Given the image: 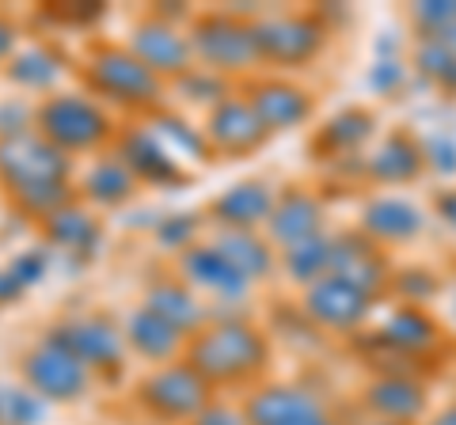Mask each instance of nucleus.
Masks as SVG:
<instances>
[{
	"label": "nucleus",
	"instance_id": "nucleus-1",
	"mask_svg": "<svg viewBox=\"0 0 456 425\" xmlns=\"http://www.w3.org/2000/svg\"><path fill=\"white\" fill-rule=\"evenodd\" d=\"M0 182L23 209L50 217L69 202V160L61 148L35 133L4 137L0 140Z\"/></svg>",
	"mask_w": 456,
	"mask_h": 425
},
{
	"label": "nucleus",
	"instance_id": "nucleus-2",
	"mask_svg": "<svg viewBox=\"0 0 456 425\" xmlns=\"http://www.w3.org/2000/svg\"><path fill=\"white\" fill-rule=\"evenodd\" d=\"M187 365L206 384H236L266 365V338L244 319L213 323L191 342Z\"/></svg>",
	"mask_w": 456,
	"mask_h": 425
},
{
	"label": "nucleus",
	"instance_id": "nucleus-3",
	"mask_svg": "<svg viewBox=\"0 0 456 425\" xmlns=\"http://www.w3.org/2000/svg\"><path fill=\"white\" fill-rule=\"evenodd\" d=\"M38 133L53 148H95L110 133V118L84 95H53L38 107Z\"/></svg>",
	"mask_w": 456,
	"mask_h": 425
},
{
	"label": "nucleus",
	"instance_id": "nucleus-4",
	"mask_svg": "<svg viewBox=\"0 0 456 425\" xmlns=\"http://www.w3.org/2000/svg\"><path fill=\"white\" fill-rule=\"evenodd\" d=\"M191 50L206 61L209 73H240L259 61V42L255 27L240 23L232 16H206L198 20L191 35Z\"/></svg>",
	"mask_w": 456,
	"mask_h": 425
},
{
	"label": "nucleus",
	"instance_id": "nucleus-5",
	"mask_svg": "<svg viewBox=\"0 0 456 425\" xmlns=\"http://www.w3.org/2000/svg\"><path fill=\"white\" fill-rule=\"evenodd\" d=\"M23 376L38 399H53V403H73L77 395L88 388V365L77 361L65 346H57L53 338L38 342L31 353L23 357Z\"/></svg>",
	"mask_w": 456,
	"mask_h": 425
},
{
	"label": "nucleus",
	"instance_id": "nucleus-6",
	"mask_svg": "<svg viewBox=\"0 0 456 425\" xmlns=\"http://www.w3.org/2000/svg\"><path fill=\"white\" fill-rule=\"evenodd\" d=\"M92 84L126 107H149L160 99V76H152L130 50H99L92 58Z\"/></svg>",
	"mask_w": 456,
	"mask_h": 425
},
{
	"label": "nucleus",
	"instance_id": "nucleus-7",
	"mask_svg": "<svg viewBox=\"0 0 456 425\" xmlns=\"http://www.w3.org/2000/svg\"><path fill=\"white\" fill-rule=\"evenodd\" d=\"M141 399L160 418H194L206 410L209 384L191 365H167V368H156L141 384Z\"/></svg>",
	"mask_w": 456,
	"mask_h": 425
},
{
	"label": "nucleus",
	"instance_id": "nucleus-8",
	"mask_svg": "<svg viewBox=\"0 0 456 425\" xmlns=\"http://www.w3.org/2000/svg\"><path fill=\"white\" fill-rule=\"evenodd\" d=\"M255 42H259V58L278 65H305L323 46V27L312 16H274L255 23Z\"/></svg>",
	"mask_w": 456,
	"mask_h": 425
},
{
	"label": "nucleus",
	"instance_id": "nucleus-9",
	"mask_svg": "<svg viewBox=\"0 0 456 425\" xmlns=\"http://www.w3.org/2000/svg\"><path fill=\"white\" fill-rule=\"evenodd\" d=\"M130 53L149 68L152 76H187L194 68V50L191 38L179 35L171 23L164 20H145L134 27L130 38Z\"/></svg>",
	"mask_w": 456,
	"mask_h": 425
},
{
	"label": "nucleus",
	"instance_id": "nucleus-10",
	"mask_svg": "<svg viewBox=\"0 0 456 425\" xmlns=\"http://www.w3.org/2000/svg\"><path fill=\"white\" fill-rule=\"evenodd\" d=\"M50 338L88 368H118L122 365V349H126L122 334L114 331L107 319H69Z\"/></svg>",
	"mask_w": 456,
	"mask_h": 425
},
{
	"label": "nucleus",
	"instance_id": "nucleus-11",
	"mask_svg": "<svg viewBox=\"0 0 456 425\" xmlns=\"http://www.w3.org/2000/svg\"><path fill=\"white\" fill-rule=\"evenodd\" d=\"M305 308H308L312 319L323 323V327L354 331L369 316V296L358 293L354 285H346V281H338V277L327 274V277H320V281H312V285H308Z\"/></svg>",
	"mask_w": 456,
	"mask_h": 425
},
{
	"label": "nucleus",
	"instance_id": "nucleus-12",
	"mask_svg": "<svg viewBox=\"0 0 456 425\" xmlns=\"http://www.w3.org/2000/svg\"><path fill=\"white\" fill-rule=\"evenodd\" d=\"M206 133H209V145L213 148L232 152V156H244L251 148H259L263 137H266L263 122L255 118L251 103H244V99H224V103L213 107Z\"/></svg>",
	"mask_w": 456,
	"mask_h": 425
},
{
	"label": "nucleus",
	"instance_id": "nucleus-13",
	"mask_svg": "<svg viewBox=\"0 0 456 425\" xmlns=\"http://www.w3.org/2000/svg\"><path fill=\"white\" fill-rule=\"evenodd\" d=\"M183 274L191 277V285L209 289L217 296H232V301L248 293V277L240 274L213 244H191L183 251Z\"/></svg>",
	"mask_w": 456,
	"mask_h": 425
},
{
	"label": "nucleus",
	"instance_id": "nucleus-14",
	"mask_svg": "<svg viewBox=\"0 0 456 425\" xmlns=\"http://www.w3.org/2000/svg\"><path fill=\"white\" fill-rule=\"evenodd\" d=\"M251 110H255V118L263 122L266 133H278V130H293V125H301L312 115V99L301 88H293V84L270 80V84L255 88Z\"/></svg>",
	"mask_w": 456,
	"mask_h": 425
},
{
	"label": "nucleus",
	"instance_id": "nucleus-15",
	"mask_svg": "<svg viewBox=\"0 0 456 425\" xmlns=\"http://www.w3.org/2000/svg\"><path fill=\"white\" fill-rule=\"evenodd\" d=\"M331 277L346 281V285H354L365 296H373L388 281V266H384L380 251L373 244H365V239H338L331 254Z\"/></svg>",
	"mask_w": 456,
	"mask_h": 425
},
{
	"label": "nucleus",
	"instance_id": "nucleus-16",
	"mask_svg": "<svg viewBox=\"0 0 456 425\" xmlns=\"http://www.w3.org/2000/svg\"><path fill=\"white\" fill-rule=\"evenodd\" d=\"M278 197L266 182H236L232 190H224L217 202H213V217H217L224 229H240V232H255V224L270 221Z\"/></svg>",
	"mask_w": 456,
	"mask_h": 425
},
{
	"label": "nucleus",
	"instance_id": "nucleus-17",
	"mask_svg": "<svg viewBox=\"0 0 456 425\" xmlns=\"http://www.w3.org/2000/svg\"><path fill=\"white\" fill-rule=\"evenodd\" d=\"M266 224H270V239L289 251V247L305 244V239H312V236L320 232L323 209H320V202L312 194L293 190V194H285L281 202L274 205V212H270Z\"/></svg>",
	"mask_w": 456,
	"mask_h": 425
},
{
	"label": "nucleus",
	"instance_id": "nucleus-18",
	"mask_svg": "<svg viewBox=\"0 0 456 425\" xmlns=\"http://www.w3.org/2000/svg\"><path fill=\"white\" fill-rule=\"evenodd\" d=\"M320 403L312 399L308 391L301 388H289V384H274V388H263L255 399L248 403V425H289L297 418H308L316 414Z\"/></svg>",
	"mask_w": 456,
	"mask_h": 425
},
{
	"label": "nucleus",
	"instance_id": "nucleus-19",
	"mask_svg": "<svg viewBox=\"0 0 456 425\" xmlns=\"http://www.w3.org/2000/svg\"><path fill=\"white\" fill-rule=\"evenodd\" d=\"M365 399H369V406H373L384 421L407 425V421H415V418L422 414L426 391H422V384H415L411 376H380V380H373V384H369Z\"/></svg>",
	"mask_w": 456,
	"mask_h": 425
},
{
	"label": "nucleus",
	"instance_id": "nucleus-20",
	"mask_svg": "<svg viewBox=\"0 0 456 425\" xmlns=\"http://www.w3.org/2000/svg\"><path fill=\"white\" fill-rule=\"evenodd\" d=\"M122 164L134 172V179L149 182H183V172L160 140L152 133H130L122 140Z\"/></svg>",
	"mask_w": 456,
	"mask_h": 425
},
{
	"label": "nucleus",
	"instance_id": "nucleus-21",
	"mask_svg": "<svg viewBox=\"0 0 456 425\" xmlns=\"http://www.w3.org/2000/svg\"><path fill=\"white\" fill-rule=\"evenodd\" d=\"M422 229V212L419 205L403 202V197H377L373 205L365 209V232L384 244H403V239L419 236Z\"/></svg>",
	"mask_w": 456,
	"mask_h": 425
},
{
	"label": "nucleus",
	"instance_id": "nucleus-22",
	"mask_svg": "<svg viewBox=\"0 0 456 425\" xmlns=\"http://www.w3.org/2000/svg\"><path fill=\"white\" fill-rule=\"evenodd\" d=\"M422 164H426V156L407 133H388L380 140V148L369 156V172H373L377 179H384V182L415 179L422 172Z\"/></svg>",
	"mask_w": 456,
	"mask_h": 425
},
{
	"label": "nucleus",
	"instance_id": "nucleus-23",
	"mask_svg": "<svg viewBox=\"0 0 456 425\" xmlns=\"http://www.w3.org/2000/svg\"><path fill=\"white\" fill-rule=\"evenodd\" d=\"M126 338H130V346L141 353V357H149V361H167L171 353L179 349V331L171 327L167 319H160L156 311L149 308H141L130 316V327H126Z\"/></svg>",
	"mask_w": 456,
	"mask_h": 425
},
{
	"label": "nucleus",
	"instance_id": "nucleus-24",
	"mask_svg": "<svg viewBox=\"0 0 456 425\" xmlns=\"http://www.w3.org/2000/svg\"><path fill=\"white\" fill-rule=\"evenodd\" d=\"M213 247H217V251L224 254V259L232 262L236 270L244 274L248 281H255V277H266L270 270H274V254H270V247H266V244H263V239L255 236V232L224 229V232H221V239H217V244H213Z\"/></svg>",
	"mask_w": 456,
	"mask_h": 425
},
{
	"label": "nucleus",
	"instance_id": "nucleus-25",
	"mask_svg": "<svg viewBox=\"0 0 456 425\" xmlns=\"http://www.w3.org/2000/svg\"><path fill=\"white\" fill-rule=\"evenodd\" d=\"M145 308L156 311L160 319H167L179 334H187V331H194V327H202V304L194 301V293H191V289L175 285V281H160V285H152Z\"/></svg>",
	"mask_w": 456,
	"mask_h": 425
},
{
	"label": "nucleus",
	"instance_id": "nucleus-26",
	"mask_svg": "<svg viewBox=\"0 0 456 425\" xmlns=\"http://www.w3.org/2000/svg\"><path fill=\"white\" fill-rule=\"evenodd\" d=\"M384 342H388L392 349H399V353H426L434 342H437V327H434V319L426 316L422 308H399L395 316L384 323Z\"/></svg>",
	"mask_w": 456,
	"mask_h": 425
},
{
	"label": "nucleus",
	"instance_id": "nucleus-27",
	"mask_svg": "<svg viewBox=\"0 0 456 425\" xmlns=\"http://www.w3.org/2000/svg\"><path fill=\"white\" fill-rule=\"evenodd\" d=\"M134 187L137 179L122 160H99L88 172V179H84V194L99 205H122L134 194Z\"/></svg>",
	"mask_w": 456,
	"mask_h": 425
},
{
	"label": "nucleus",
	"instance_id": "nucleus-28",
	"mask_svg": "<svg viewBox=\"0 0 456 425\" xmlns=\"http://www.w3.org/2000/svg\"><path fill=\"white\" fill-rule=\"evenodd\" d=\"M46 232L57 247H65V251H92L99 244V224L92 212H84V209H57L46 217Z\"/></svg>",
	"mask_w": 456,
	"mask_h": 425
},
{
	"label": "nucleus",
	"instance_id": "nucleus-29",
	"mask_svg": "<svg viewBox=\"0 0 456 425\" xmlns=\"http://www.w3.org/2000/svg\"><path fill=\"white\" fill-rule=\"evenodd\" d=\"M331 254H335V244L323 236H312L305 239V244H297L285 251V266H289V274L297 281H305V285H312V281H320L331 274Z\"/></svg>",
	"mask_w": 456,
	"mask_h": 425
},
{
	"label": "nucleus",
	"instance_id": "nucleus-30",
	"mask_svg": "<svg viewBox=\"0 0 456 425\" xmlns=\"http://www.w3.org/2000/svg\"><path fill=\"white\" fill-rule=\"evenodd\" d=\"M8 76L23 84V88H50V84L61 76V65H57V58L46 50H23L12 58Z\"/></svg>",
	"mask_w": 456,
	"mask_h": 425
},
{
	"label": "nucleus",
	"instance_id": "nucleus-31",
	"mask_svg": "<svg viewBox=\"0 0 456 425\" xmlns=\"http://www.w3.org/2000/svg\"><path fill=\"white\" fill-rule=\"evenodd\" d=\"M46 418V399L16 384H0V425H38Z\"/></svg>",
	"mask_w": 456,
	"mask_h": 425
},
{
	"label": "nucleus",
	"instance_id": "nucleus-32",
	"mask_svg": "<svg viewBox=\"0 0 456 425\" xmlns=\"http://www.w3.org/2000/svg\"><path fill=\"white\" fill-rule=\"evenodd\" d=\"M369 130H373V118H369L365 110H342L338 118L323 125V145L335 152H350L369 137Z\"/></svg>",
	"mask_w": 456,
	"mask_h": 425
},
{
	"label": "nucleus",
	"instance_id": "nucleus-33",
	"mask_svg": "<svg viewBox=\"0 0 456 425\" xmlns=\"http://www.w3.org/2000/svg\"><path fill=\"white\" fill-rule=\"evenodd\" d=\"M419 68L426 76H434L445 88H456V50L441 46V42H422L419 46Z\"/></svg>",
	"mask_w": 456,
	"mask_h": 425
},
{
	"label": "nucleus",
	"instance_id": "nucleus-34",
	"mask_svg": "<svg viewBox=\"0 0 456 425\" xmlns=\"http://www.w3.org/2000/svg\"><path fill=\"white\" fill-rule=\"evenodd\" d=\"M160 145L179 160V148H191V152H206V140L198 137V130H191L187 122L179 118H160Z\"/></svg>",
	"mask_w": 456,
	"mask_h": 425
},
{
	"label": "nucleus",
	"instance_id": "nucleus-35",
	"mask_svg": "<svg viewBox=\"0 0 456 425\" xmlns=\"http://www.w3.org/2000/svg\"><path fill=\"white\" fill-rule=\"evenodd\" d=\"M46 266H50L46 251H23V254H16V259H12L8 270L16 274V281L27 289V285H35V281L46 277Z\"/></svg>",
	"mask_w": 456,
	"mask_h": 425
},
{
	"label": "nucleus",
	"instance_id": "nucleus-36",
	"mask_svg": "<svg viewBox=\"0 0 456 425\" xmlns=\"http://www.w3.org/2000/svg\"><path fill=\"white\" fill-rule=\"evenodd\" d=\"M191 236H194V217L191 212H175L160 224V239L167 247H191Z\"/></svg>",
	"mask_w": 456,
	"mask_h": 425
},
{
	"label": "nucleus",
	"instance_id": "nucleus-37",
	"mask_svg": "<svg viewBox=\"0 0 456 425\" xmlns=\"http://www.w3.org/2000/svg\"><path fill=\"white\" fill-rule=\"evenodd\" d=\"M415 20L434 35V31H441V27L456 23V4H437V0H426V4L415 8Z\"/></svg>",
	"mask_w": 456,
	"mask_h": 425
},
{
	"label": "nucleus",
	"instance_id": "nucleus-38",
	"mask_svg": "<svg viewBox=\"0 0 456 425\" xmlns=\"http://www.w3.org/2000/svg\"><path fill=\"white\" fill-rule=\"evenodd\" d=\"M422 156H430V164L437 167L441 175L456 172V140H449V137H430V145H426Z\"/></svg>",
	"mask_w": 456,
	"mask_h": 425
},
{
	"label": "nucleus",
	"instance_id": "nucleus-39",
	"mask_svg": "<svg viewBox=\"0 0 456 425\" xmlns=\"http://www.w3.org/2000/svg\"><path fill=\"white\" fill-rule=\"evenodd\" d=\"M373 88L380 92V95H388V92H395L399 84H403V65L399 61H392V58H384V61H377V68H373Z\"/></svg>",
	"mask_w": 456,
	"mask_h": 425
},
{
	"label": "nucleus",
	"instance_id": "nucleus-40",
	"mask_svg": "<svg viewBox=\"0 0 456 425\" xmlns=\"http://www.w3.org/2000/svg\"><path fill=\"white\" fill-rule=\"evenodd\" d=\"M191 425H248V418L236 414V410H228V406H206L202 414H194Z\"/></svg>",
	"mask_w": 456,
	"mask_h": 425
},
{
	"label": "nucleus",
	"instance_id": "nucleus-41",
	"mask_svg": "<svg viewBox=\"0 0 456 425\" xmlns=\"http://www.w3.org/2000/svg\"><path fill=\"white\" fill-rule=\"evenodd\" d=\"M20 293H23V285L16 281V274H12V270H0V304H4V301H16Z\"/></svg>",
	"mask_w": 456,
	"mask_h": 425
},
{
	"label": "nucleus",
	"instance_id": "nucleus-42",
	"mask_svg": "<svg viewBox=\"0 0 456 425\" xmlns=\"http://www.w3.org/2000/svg\"><path fill=\"white\" fill-rule=\"evenodd\" d=\"M12 50H16V23L0 16V58H8Z\"/></svg>",
	"mask_w": 456,
	"mask_h": 425
},
{
	"label": "nucleus",
	"instance_id": "nucleus-43",
	"mask_svg": "<svg viewBox=\"0 0 456 425\" xmlns=\"http://www.w3.org/2000/svg\"><path fill=\"white\" fill-rule=\"evenodd\" d=\"M437 209H441V217H445L452 229H456V190H449V194H441L437 197Z\"/></svg>",
	"mask_w": 456,
	"mask_h": 425
},
{
	"label": "nucleus",
	"instance_id": "nucleus-44",
	"mask_svg": "<svg viewBox=\"0 0 456 425\" xmlns=\"http://www.w3.org/2000/svg\"><path fill=\"white\" fill-rule=\"evenodd\" d=\"M289 425H335V421L327 418L323 410H316V414H308V418H297V421H289Z\"/></svg>",
	"mask_w": 456,
	"mask_h": 425
},
{
	"label": "nucleus",
	"instance_id": "nucleus-45",
	"mask_svg": "<svg viewBox=\"0 0 456 425\" xmlns=\"http://www.w3.org/2000/svg\"><path fill=\"white\" fill-rule=\"evenodd\" d=\"M430 425H456V403L452 406H445V410H441V414L430 421Z\"/></svg>",
	"mask_w": 456,
	"mask_h": 425
},
{
	"label": "nucleus",
	"instance_id": "nucleus-46",
	"mask_svg": "<svg viewBox=\"0 0 456 425\" xmlns=\"http://www.w3.org/2000/svg\"><path fill=\"white\" fill-rule=\"evenodd\" d=\"M377 425H399V421H377Z\"/></svg>",
	"mask_w": 456,
	"mask_h": 425
}]
</instances>
